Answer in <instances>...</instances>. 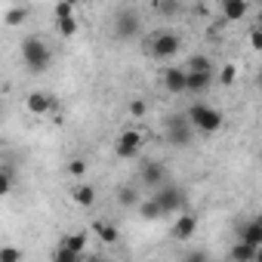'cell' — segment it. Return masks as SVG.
I'll use <instances>...</instances> for the list:
<instances>
[{
  "label": "cell",
  "instance_id": "obj_1",
  "mask_svg": "<svg viewBox=\"0 0 262 262\" xmlns=\"http://www.w3.org/2000/svg\"><path fill=\"white\" fill-rule=\"evenodd\" d=\"M19 53H22V62H25V68H28L31 74H43V71L53 65V50H50V43H47L43 37H37V34H28V37L22 40Z\"/></svg>",
  "mask_w": 262,
  "mask_h": 262
},
{
  "label": "cell",
  "instance_id": "obj_2",
  "mask_svg": "<svg viewBox=\"0 0 262 262\" xmlns=\"http://www.w3.org/2000/svg\"><path fill=\"white\" fill-rule=\"evenodd\" d=\"M185 117H188L191 129H198V133H204V136H210V133H216V129H222V123H225L222 111H219V108H213V105H204V102L188 105Z\"/></svg>",
  "mask_w": 262,
  "mask_h": 262
},
{
  "label": "cell",
  "instance_id": "obj_3",
  "mask_svg": "<svg viewBox=\"0 0 262 262\" xmlns=\"http://www.w3.org/2000/svg\"><path fill=\"white\" fill-rule=\"evenodd\" d=\"M179 50H182V37H179L176 31H167V28H164V31H155V34L148 37V53H151L155 59H164V62H167V59H173Z\"/></svg>",
  "mask_w": 262,
  "mask_h": 262
},
{
  "label": "cell",
  "instance_id": "obj_4",
  "mask_svg": "<svg viewBox=\"0 0 262 262\" xmlns=\"http://www.w3.org/2000/svg\"><path fill=\"white\" fill-rule=\"evenodd\" d=\"M155 201H158V207H161V213H164V216L185 210V194H182V188H179V185H173V182H161V185H158V191H155Z\"/></svg>",
  "mask_w": 262,
  "mask_h": 262
},
{
  "label": "cell",
  "instance_id": "obj_5",
  "mask_svg": "<svg viewBox=\"0 0 262 262\" xmlns=\"http://www.w3.org/2000/svg\"><path fill=\"white\" fill-rule=\"evenodd\" d=\"M142 145H145V136L139 133V129H123V133L117 136V142H114V158L133 161V158H139Z\"/></svg>",
  "mask_w": 262,
  "mask_h": 262
},
{
  "label": "cell",
  "instance_id": "obj_6",
  "mask_svg": "<svg viewBox=\"0 0 262 262\" xmlns=\"http://www.w3.org/2000/svg\"><path fill=\"white\" fill-rule=\"evenodd\" d=\"M191 139H194V129H191L188 117H185V114H173V117L167 120V142H170L173 148H185Z\"/></svg>",
  "mask_w": 262,
  "mask_h": 262
},
{
  "label": "cell",
  "instance_id": "obj_7",
  "mask_svg": "<svg viewBox=\"0 0 262 262\" xmlns=\"http://www.w3.org/2000/svg\"><path fill=\"white\" fill-rule=\"evenodd\" d=\"M114 37L117 40H133L136 34H139V28H142V22H139V13H133V10H120L117 16H114Z\"/></svg>",
  "mask_w": 262,
  "mask_h": 262
},
{
  "label": "cell",
  "instance_id": "obj_8",
  "mask_svg": "<svg viewBox=\"0 0 262 262\" xmlns=\"http://www.w3.org/2000/svg\"><path fill=\"white\" fill-rule=\"evenodd\" d=\"M25 108H28V114H37V117H43V114H53V108H56V99H53L50 93H43V90H34V93H28V99H25Z\"/></svg>",
  "mask_w": 262,
  "mask_h": 262
},
{
  "label": "cell",
  "instance_id": "obj_9",
  "mask_svg": "<svg viewBox=\"0 0 262 262\" xmlns=\"http://www.w3.org/2000/svg\"><path fill=\"white\" fill-rule=\"evenodd\" d=\"M139 182L148 185V188H158L161 182H167V167L161 161H145L139 167Z\"/></svg>",
  "mask_w": 262,
  "mask_h": 262
},
{
  "label": "cell",
  "instance_id": "obj_10",
  "mask_svg": "<svg viewBox=\"0 0 262 262\" xmlns=\"http://www.w3.org/2000/svg\"><path fill=\"white\" fill-rule=\"evenodd\" d=\"M161 83H164V90L173 93V96L185 93V68H182V65H167L164 74H161Z\"/></svg>",
  "mask_w": 262,
  "mask_h": 262
},
{
  "label": "cell",
  "instance_id": "obj_11",
  "mask_svg": "<svg viewBox=\"0 0 262 262\" xmlns=\"http://www.w3.org/2000/svg\"><path fill=\"white\" fill-rule=\"evenodd\" d=\"M194 231H198V216H194L191 210H185V213H179V219L173 222L170 237H173V241H188V237H194Z\"/></svg>",
  "mask_w": 262,
  "mask_h": 262
},
{
  "label": "cell",
  "instance_id": "obj_12",
  "mask_svg": "<svg viewBox=\"0 0 262 262\" xmlns=\"http://www.w3.org/2000/svg\"><path fill=\"white\" fill-rule=\"evenodd\" d=\"M213 86V71H185V93H207Z\"/></svg>",
  "mask_w": 262,
  "mask_h": 262
},
{
  "label": "cell",
  "instance_id": "obj_13",
  "mask_svg": "<svg viewBox=\"0 0 262 262\" xmlns=\"http://www.w3.org/2000/svg\"><path fill=\"white\" fill-rule=\"evenodd\" d=\"M250 13V0H222V19L225 22H241Z\"/></svg>",
  "mask_w": 262,
  "mask_h": 262
},
{
  "label": "cell",
  "instance_id": "obj_14",
  "mask_svg": "<svg viewBox=\"0 0 262 262\" xmlns=\"http://www.w3.org/2000/svg\"><path fill=\"white\" fill-rule=\"evenodd\" d=\"M237 241H247L253 247H262V222L259 219H250L237 228Z\"/></svg>",
  "mask_w": 262,
  "mask_h": 262
},
{
  "label": "cell",
  "instance_id": "obj_15",
  "mask_svg": "<svg viewBox=\"0 0 262 262\" xmlns=\"http://www.w3.org/2000/svg\"><path fill=\"white\" fill-rule=\"evenodd\" d=\"M71 201H74L77 207H86V210H90V207L96 204V188L86 185V182H77V185L71 188Z\"/></svg>",
  "mask_w": 262,
  "mask_h": 262
},
{
  "label": "cell",
  "instance_id": "obj_16",
  "mask_svg": "<svg viewBox=\"0 0 262 262\" xmlns=\"http://www.w3.org/2000/svg\"><path fill=\"white\" fill-rule=\"evenodd\" d=\"M259 250H262V247H253V244H247V241H237V244L231 247L228 259H237V262H253V259L259 256Z\"/></svg>",
  "mask_w": 262,
  "mask_h": 262
},
{
  "label": "cell",
  "instance_id": "obj_17",
  "mask_svg": "<svg viewBox=\"0 0 262 262\" xmlns=\"http://www.w3.org/2000/svg\"><path fill=\"white\" fill-rule=\"evenodd\" d=\"M86 244H90V234H86V231H74V234H65V237H62V247L74 250L77 256H83Z\"/></svg>",
  "mask_w": 262,
  "mask_h": 262
},
{
  "label": "cell",
  "instance_id": "obj_18",
  "mask_svg": "<svg viewBox=\"0 0 262 262\" xmlns=\"http://www.w3.org/2000/svg\"><path fill=\"white\" fill-rule=\"evenodd\" d=\"M56 31L68 40V37H74L77 34V19H74V13H65V16H56Z\"/></svg>",
  "mask_w": 262,
  "mask_h": 262
},
{
  "label": "cell",
  "instance_id": "obj_19",
  "mask_svg": "<svg viewBox=\"0 0 262 262\" xmlns=\"http://www.w3.org/2000/svg\"><path fill=\"white\" fill-rule=\"evenodd\" d=\"M93 234H96L102 244H117V237H120L117 225H108V222H96V225H93Z\"/></svg>",
  "mask_w": 262,
  "mask_h": 262
},
{
  "label": "cell",
  "instance_id": "obj_20",
  "mask_svg": "<svg viewBox=\"0 0 262 262\" xmlns=\"http://www.w3.org/2000/svg\"><path fill=\"white\" fill-rule=\"evenodd\" d=\"M25 19H28V7H10V10L4 13V25H10V28L25 25Z\"/></svg>",
  "mask_w": 262,
  "mask_h": 262
},
{
  "label": "cell",
  "instance_id": "obj_21",
  "mask_svg": "<svg viewBox=\"0 0 262 262\" xmlns=\"http://www.w3.org/2000/svg\"><path fill=\"white\" fill-rule=\"evenodd\" d=\"M136 207H139V216H142V219H145V222H155V219H161V216H164V213H161V207H158V201H155V198H151V201H139V204H136Z\"/></svg>",
  "mask_w": 262,
  "mask_h": 262
},
{
  "label": "cell",
  "instance_id": "obj_22",
  "mask_svg": "<svg viewBox=\"0 0 262 262\" xmlns=\"http://www.w3.org/2000/svg\"><path fill=\"white\" fill-rule=\"evenodd\" d=\"M117 201H120L123 207H136V204H139V188H133V185H120V188H117Z\"/></svg>",
  "mask_w": 262,
  "mask_h": 262
},
{
  "label": "cell",
  "instance_id": "obj_23",
  "mask_svg": "<svg viewBox=\"0 0 262 262\" xmlns=\"http://www.w3.org/2000/svg\"><path fill=\"white\" fill-rule=\"evenodd\" d=\"M185 71H213V62H210V56H188V62H185Z\"/></svg>",
  "mask_w": 262,
  "mask_h": 262
},
{
  "label": "cell",
  "instance_id": "obj_24",
  "mask_svg": "<svg viewBox=\"0 0 262 262\" xmlns=\"http://www.w3.org/2000/svg\"><path fill=\"white\" fill-rule=\"evenodd\" d=\"M10 191H13V170L0 167V198H7Z\"/></svg>",
  "mask_w": 262,
  "mask_h": 262
},
{
  "label": "cell",
  "instance_id": "obj_25",
  "mask_svg": "<svg viewBox=\"0 0 262 262\" xmlns=\"http://www.w3.org/2000/svg\"><path fill=\"white\" fill-rule=\"evenodd\" d=\"M234 80H237V65H231V62L222 65V71H219V83H222V86H231Z\"/></svg>",
  "mask_w": 262,
  "mask_h": 262
},
{
  "label": "cell",
  "instance_id": "obj_26",
  "mask_svg": "<svg viewBox=\"0 0 262 262\" xmlns=\"http://www.w3.org/2000/svg\"><path fill=\"white\" fill-rule=\"evenodd\" d=\"M145 114H148V102L145 99H133V102H129V117H139L142 120Z\"/></svg>",
  "mask_w": 262,
  "mask_h": 262
},
{
  "label": "cell",
  "instance_id": "obj_27",
  "mask_svg": "<svg viewBox=\"0 0 262 262\" xmlns=\"http://www.w3.org/2000/svg\"><path fill=\"white\" fill-rule=\"evenodd\" d=\"M25 253L19 247H0V262H19Z\"/></svg>",
  "mask_w": 262,
  "mask_h": 262
},
{
  "label": "cell",
  "instance_id": "obj_28",
  "mask_svg": "<svg viewBox=\"0 0 262 262\" xmlns=\"http://www.w3.org/2000/svg\"><path fill=\"white\" fill-rule=\"evenodd\" d=\"M53 259H56V262H77L80 256H77L74 250H68V247H62V244H59V250L53 253Z\"/></svg>",
  "mask_w": 262,
  "mask_h": 262
},
{
  "label": "cell",
  "instance_id": "obj_29",
  "mask_svg": "<svg viewBox=\"0 0 262 262\" xmlns=\"http://www.w3.org/2000/svg\"><path fill=\"white\" fill-rule=\"evenodd\" d=\"M158 10H161V16H176L179 13V0H158Z\"/></svg>",
  "mask_w": 262,
  "mask_h": 262
},
{
  "label": "cell",
  "instance_id": "obj_30",
  "mask_svg": "<svg viewBox=\"0 0 262 262\" xmlns=\"http://www.w3.org/2000/svg\"><path fill=\"white\" fill-rule=\"evenodd\" d=\"M68 173H71V176H77V179H80V176H83V173H86V161H83V158H74V161H71V164H68Z\"/></svg>",
  "mask_w": 262,
  "mask_h": 262
},
{
  "label": "cell",
  "instance_id": "obj_31",
  "mask_svg": "<svg viewBox=\"0 0 262 262\" xmlns=\"http://www.w3.org/2000/svg\"><path fill=\"white\" fill-rule=\"evenodd\" d=\"M250 47H253V50H262V34H259V28L250 31Z\"/></svg>",
  "mask_w": 262,
  "mask_h": 262
},
{
  "label": "cell",
  "instance_id": "obj_32",
  "mask_svg": "<svg viewBox=\"0 0 262 262\" xmlns=\"http://www.w3.org/2000/svg\"><path fill=\"white\" fill-rule=\"evenodd\" d=\"M185 259H191V262H201V259H207V253H201V250H198V253H188Z\"/></svg>",
  "mask_w": 262,
  "mask_h": 262
},
{
  "label": "cell",
  "instance_id": "obj_33",
  "mask_svg": "<svg viewBox=\"0 0 262 262\" xmlns=\"http://www.w3.org/2000/svg\"><path fill=\"white\" fill-rule=\"evenodd\" d=\"M65 4H71V7H77V4H80V0H65Z\"/></svg>",
  "mask_w": 262,
  "mask_h": 262
}]
</instances>
